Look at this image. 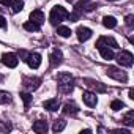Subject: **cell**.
<instances>
[{"instance_id":"obj_10","label":"cell","mask_w":134,"mask_h":134,"mask_svg":"<svg viewBox=\"0 0 134 134\" xmlns=\"http://www.w3.org/2000/svg\"><path fill=\"white\" fill-rule=\"evenodd\" d=\"M76 35H77V40H79L81 43H84V41L90 40V36H92V30H90L88 27H79V29L76 30Z\"/></svg>"},{"instance_id":"obj_15","label":"cell","mask_w":134,"mask_h":134,"mask_svg":"<svg viewBox=\"0 0 134 134\" xmlns=\"http://www.w3.org/2000/svg\"><path fill=\"white\" fill-rule=\"evenodd\" d=\"M63 112H65L66 115H76V114L79 112V107H77L74 103H66V104L63 106Z\"/></svg>"},{"instance_id":"obj_16","label":"cell","mask_w":134,"mask_h":134,"mask_svg":"<svg viewBox=\"0 0 134 134\" xmlns=\"http://www.w3.org/2000/svg\"><path fill=\"white\" fill-rule=\"evenodd\" d=\"M98 49H99V54H101V57H103L104 60H112V58H115V55H114L112 49H109V47H106V46L98 47Z\"/></svg>"},{"instance_id":"obj_20","label":"cell","mask_w":134,"mask_h":134,"mask_svg":"<svg viewBox=\"0 0 134 134\" xmlns=\"http://www.w3.org/2000/svg\"><path fill=\"white\" fill-rule=\"evenodd\" d=\"M10 7L13 8V13H19V11L24 10V2L22 0H14V2H11Z\"/></svg>"},{"instance_id":"obj_21","label":"cell","mask_w":134,"mask_h":134,"mask_svg":"<svg viewBox=\"0 0 134 134\" xmlns=\"http://www.w3.org/2000/svg\"><path fill=\"white\" fill-rule=\"evenodd\" d=\"M85 82H87V84H88L90 87H93V88H96L98 92H106V87H104V85H103L101 82H96V81H90V79H87Z\"/></svg>"},{"instance_id":"obj_11","label":"cell","mask_w":134,"mask_h":134,"mask_svg":"<svg viewBox=\"0 0 134 134\" xmlns=\"http://www.w3.org/2000/svg\"><path fill=\"white\" fill-rule=\"evenodd\" d=\"M82 99H84V103H85L88 107L96 106V101H98V99H96V95H95L93 92H88V90L82 93Z\"/></svg>"},{"instance_id":"obj_22","label":"cell","mask_w":134,"mask_h":134,"mask_svg":"<svg viewBox=\"0 0 134 134\" xmlns=\"http://www.w3.org/2000/svg\"><path fill=\"white\" fill-rule=\"evenodd\" d=\"M21 99L24 101V107H25V109H29V107H30V103H32V99H33V98H32V95H30V93L22 92V93H21Z\"/></svg>"},{"instance_id":"obj_27","label":"cell","mask_w":134,"mask_h":134,"mask_svg":"<svg viewBox=\"0 0 134 134\" xmlns=\"http://www.w3.org/2000/svg\"><path fill=\"white\" fill-rule=\"evenodd\" d=\"M132 21H134V16H132V14L126 16V25H128V27H132Z\"/></svg>"},{"instance_id":"obj_31","label":"cell","mask_w":134,"mask_h":134,"mask_svg":"<svg viewBox=\"0 0 134 134\" xmlns=\"http://www.w3.org/2000/svg\"><path fill=\"white\" fill-rule=\"evenodd\" d=\"M129 98H131V99H134V90H132V88L129 90Z\"/></svg>"},{"instance_id":"obj_13","label":"cell","mask_w":134,"mask_h":134,"mask_svg":"<svg viewBox=\"0 0 134 134\" xmlns=\"http://www.w3.org/2000/svg\"><path fill=\"white\" fill-rule=\"evenodd\" d=\"M44 109H47V110H51V112H55V110H58V107H60V101L57 99V98H52V99H47V101H44Z\"/></svg>"},{"instance_id":"obj_23","label":"cell","mask_w":134,"mask_h":134,"mask_svg":"<svg viewBox=\"0 0 134 134\" xmlns=\"http://www.w3.org/2000/svg\"><path fill=\"white\" fill-rule=\"evenodd\" d=\"M123 123L128 125V126H132V125H134V110H129V112L123 117Z\"/></svg>"},{"instance_id":"obj_28","label":"cell","mask_w":134,"mask_h":134,"mask_svg":"<svg viewBox=\"0 0 134 134\" xmlns=\"http://www.w3.org/2000/svg\"><path fill=\"white\" fill-rule=\"evenodd\" d=\"M19 57H21V60H24V62H25V60H27V57H29V52H27V51H21V52H19Z\"/></svg>"},{"instance_id":"obj_14","label":"cell","mask_w":134,"mask_h":134,"mask_svg":"<svg viewBox=\"0 0 134 134\" xmlns=\"http://www.w3.org/2000/svg\"><path fill=\"white\" fill-rule=\"evenodd\" d=\"M33 131L38 132V134H43V132H47V121L44 120H38L33 123Z\"/></svg>"},{"instance_id":"obj_2","label":"cell","mask_w":134,"mask_h":134,"mask_svg":"<svg viewBox=\"0 0 134 134\" xmlns=\"http://www.w3.org/2000/svg\"><path fill=\"white\" fill-rule=\"evenodd\" d=\"M68 16H70V13H68V11H66L63 7L57 5V7H54V8L51 10V14H49V22H51L52 25H58L62 21H65Z\"/></svg>"},{"instance_id":"obj_18","label":"cell","mask_w":134,"mask_h":134,"mask_svg":"<svg viewBox=\"0 0 134 134\" xmlns=\"http://www.w3.org/2000/svg\"><path fill=\"white\" fill-rule=\"evenodd\" d=\"M57 33H58L62 38H68V36H71V29L65 27V25H58V27H57Z\"/></svg>"},{"instance_id":"obj_12","label":"cell","mask_w":134,"mask_h":134,"mask_svg":"<svg viewBox=\"0 0 134 134\" xmlns=\"http://www.w3.org/2000/svg\"><path fill=\"white\" fill-rule=\"evenodd\" d=\"M30 21L41 27V24L44 22V13H43L41 10H33V11L30 13Z\"/></svg>"},{"instance_id":"obj_3","label":"cell","mask_w":134,"mask_h":134,"mask_svg":"<svg viewBox=\"0 0 134 134\" xmlns=\"http://www.w3.org/2000/svg\"><path fill=\"white\" fill-rule=\"evenodd\" d=\"M106 73H107L109 77H112V79H115V81H120V82H126V81H128L126 73L121 71V70H118L117 66H109V68L106 70Z\"/></svg>"},{"instance_id":"obj_5","label":"cell","mask_w":134,"mask_h":134,"mask_svg":"<svg viewBox=\"0 0 134 134\" xmlns=\"http://www.w3.org/2000/svg\"><path fill=\"white\" fill-rule=\"evenodd\" d=\"M2 63H3L5 66H8V68H16L18 63H19V58H18L16 54L8 52V54H3V55H2Z\"/></svg>"},{"instance_id":"obj_4","label":"cell","mask_w":134,"mask_h":134,"mask_svg":"<svg viewBox=\"0 0 134 134\" xmlns=\"http://www.w3.org/2000/svg\"><path fill=\"white\" fill-rule=\"evenodd\" d=\"M117 62H118V65L120 66H132V63H134V57H132V54L131 52H128V51H121L118 55H117Z\"/></svg>"},{"instance_id":"obj_9","label":"cell","mask_w":134,"mask_h":134,"mask_svg":"<svg viewBox=\"0 0 134 134\" xmlns=\"http://www.w3.org/2000/svg\"><path fill=\"white\" fill-rule=\"evenodd\" d=\"M49 62H51L52 66H58V65L63 62V54H62V51H60V49H54L52 54L49 55Z\"/></svg>"},{"instance_id":"obj_17","label":"cell","mask_w":134,"mask_h":134,"mask_svg":"<svg viewBox=\"0 0 134 134\" xmlns=\"http://www.w3.org/2000/svg\"><path fill=\"white\" fill-rule=\"evenodd\" d=\"M103 24H104V27H107V29H114V27L117 25V19H115L114 16H104V18H103Z\"/></svg>"},{"instance_id":"obj_25","label":"cell","mask_w":134,"mask_h":134,"mask_svg":"<svg viewBox=\"0 0 134 134\" xmlns=\"http://www.w3.org/2000/svg\"><path fill=\"white\" fill-rule=\"evenodd\" d=\"M11 101V95L8 92H0V104H7Z\"/></svg>"},{"instance_id":"obj_24","label":"cell","mask_w":134,"mask_h":134,"mask_svg":"<svg viewBox=\"0 0 134 134\" xmlns=\"http://www.w3.org/2000/svg\"><path fill=\"white\" fill-rule=\"evenodd\" d=\"M24 29H25L27 32H38V30H40V25H36L35 22L29 21V22H25V24H24Z\"/></svg>"},{"instance_id":"obj_35","label":"cell","mask_w":134,"mask_h":134,"mask_svg":"<svg viewBox=\"0 0 134 134\" xmlns=\"http://www.w3.org/2000/svg\"><path fill=\"white\" fill-rule=\"evenodd\" d=\"M66 2H73V0H66Z\"/></svg>"},{"instance_id":"obj_30","label":"cell","mask_w":134,"mask_h":134,"mask_svg":"<svg viewBox=\"0 0 134 134\" xmlns=\"http://www.w3.org/2000/svg\"><path fill=\"white\" fill-rule=\"evenodd\" d=\"M11 2H13V0H0V3L5 5V7H10V5H11Z\"/></svg>"},{"instance_id":"obj_34","label":"cell","mask_w":134,"mask_h":134,"mask_svg":"<svg viewBox=\"0 0 134 134\" xmlns=\"http://www.w3.org/2000/svg\"><path fill=\"white\" fill-rule=\"evenodd\" d=\"M107 2H115V0H107Z\"/></svg>"},{"instance_id":"obj_29","label":"cell","mask_w":134,"mask_h":134,"mask_svg":"<svg viewBox=\"0 0 134 134\" xmlns=\"http://www.w3.org/2000/svg\"><path fill=\"white\" fill-rule=\"evenodd\" d=\"M7 27V19L3 16H0V29H5Z\"/></svg>"},{"instance_id":"obj_8","label":"cell","mask_w":134,"mask_h":134,"mask_svg":"<svg viewBox=\"0 0 134 134\" xmlns=\"http://www.w3.org/2000/svg\"><path fill=\"white\" fill-rule=\"evenodd\" d=\"M103 46H106V47H112V49H118V43L114 40V38H110V36H101L98 41H96V47H103Z\"/></svg>"},{"instance_id":"obj_33","label":"cell","mask_w":134,"mask_h":134,"mask_svg":"<svg viewBox=\"0 0 134 134\" xmlns=\"http://www.w3.org/2000/svg\"><path fill=\"white\" fill-rule=\"evenodd\" d=\"M2 81H3V76H2V74H0V82H2Z\"/></svg>"},{"instance_id":"obj_26","label":"cell","mask_w":134,"mask_h":134,"mask_svg":"<svg viewBox=\"0 0 134 134\" xmlns=\"http://www.w3.org/2000/svg\"><path fill=\"white\" fill-rule=\"evenodd\" d=\"M123 106H125V104H123L121 101H118V99H115V101L110 103V109H112V110H120V109H123Z\"/></svg>"},{"instance_id":"obj_1","label":"cell","mask_w":134,"mask_h":134,"mask_svg":"<svg viewBox=\"0 0 134 134\" xmlns=\"http://www.w3.org/2000/svg\"><path fill=\"white\" fill-rule=\"evenodd\" d=\"M57 82H58V90L62 93H71L73 88H74V77L71 74H68V73L58 74Z\"/></svg>"},{"instance_id":"obj_32","label":"cell","mask_w":134,"mask_h":134,"mask_svg":"<svg viewBox=\"0 0 134 134\" xmlns=\"http://www.w3.org/2000/svg\"><path fill=\"white\" fill-rule=\"evenodd\" d=\"M90 132H92L90 129H84V131H82V134H90Z\"/></svg>"},{"instance_id":"obj_7","label":"cell","mask_w":134,"mask_h":134,"mask_svg":"<svg viewBox=\"0 0 134 134\" xmlns=\"http://www.w3.org/2000/svg\"><path fill=\"white\" fill-rule=\"evenodd\" d=\"M25 62L29 63L30 68L36 70V68H40V65H41V55L38 52H29V57H27Z\"/></svg>"},{"instance_id":"obj_6","label":"cell","mask_w":134,"mask_h":134,"mask_svg":"<svg viewBox=\"0 0 134 134\" xmlns=\"http://www.w3.org/2000/svg\"><path fill=\"white\" fill-rule=\"evenodd\" d=\"M40 84H41V79H40V77H24V81H22V85H24L25 90H29V92L36 90V88L40 87Z\"/></svg>"},{"instance_id":"obj_19","label":"cell","mask_w":134,"mask_h":134,"mask_svg":"<svg viewBox=\"0 0 134 134\" xmlns=\"http://www.w3.org/2000/svg\"><path fill=\"white\" fill-rule=\"evenodd\" d=\"M65 126H66V121L65 120H55L54 121V125H52V131L54 132H58V131H63L65 129Z\"/></svg>"}]
</instances>
